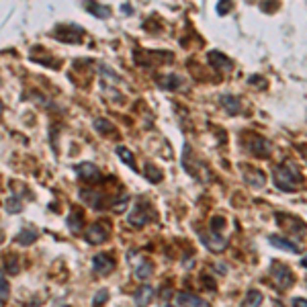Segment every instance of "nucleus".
I'll return each mask as SVG.
<instances>
[{"mask_svg": "<svg viewBox=\"0 0 307 307\" xmlns=\"http://www.w3.org/2000/svg\"><path fill=\"white\" fill-rule=\"evenodd\" d=\"M203 246L211 250V252H223L225 246H227V240L225 237H221L217 232H201L199 234Z\"/></svg>", "mask_w": 307, "mask_h": 307, "instance_id": "4", "label": "nucleus"}, {"mask_svg": "<svg viewBox=\"0 0 307 307\" xmlns=\"http://www.w3.org/2000/svg\"><path fill=\"white\" fill-rule=\"evenodd\" d=\"M268 242H270L272 246H277V248H281V250H285V252H291V254H299V252H301L299 244H295V242L287 240V237H283V236H270V237H268Z\"/></svg>", "mask_w": 307, "mask_h": 307, "instance_id": "12", "label": "nucleus"}, {"mask_svg": "<svg viewBox=\"0 0 307 307\" xmlns=\"http://www.w3.org/2000/svg\"><path fill=\"white\" fill-rule=\"evenodd\" d=\"M94 129L98 131V133H105V135H109V133H113L115 131V125H113L111 121H107L105 117H98V119H94Z\"/></svg>", "mask_w": 307, "mask_h": 307, "instance_id": "23", "label": "nucleus"}, {"mask_svg": "<svg viewBox=\"0 0 307 307\" xmlns=\"http://www.w3.org/2000/svg\"><path fill=\"white\" fill-rule=\"evenodd\" d=\"M6 272H10V275H17L19 272V258L15 256V254H10V256H6Z\"/></svg>", "mask_w": 307, "mask_h": 307, "instance_id": "26", "label": "nucleus"}, {"mask_svg": "<svg viewBox=\"0 0 307 307\" xmlns=\"http://www.w3.org/2000/svg\"><path fill=\"white\" fill-rule=\"evenodd\" d=\"M209 64L213 68H217V70H221V72H232V68H234L232 60L225 58L221 51H209Z\"/></svg>", "mask_w": 307, "mask_h": 307, "instance_id": "10", "label": "nucleus"}, {"mask_svg": "<svg viewBox=\"0 0 307 307\" xmlns=\"http://www.w3.org/2000/svg\"><path fill=\"white\" fill-rule=\"evenodd\" d=\"M152 272H154V264L150 262V260H140V262L135 264V277L142 279V281H145Z\"/></svg>", "mask_w": 307, "mask_h": 307, "instance_id": "18", "label": "nucleus"}, {"mask_svg": "<svg viewBox=\"0 0 307 307\" xmlns=\"http://www.w3.org/2000/svg\"><path fill=\"white\" fill-rule=\"evenodd\" d=\"M260 305H262V293L256 291V289H250L242 307H260Z\"/></svg>", "mask_w": 307, "mask_h": 307, "instance_id": "21", "label": "nucleus"}, {"mask_svg": "<svg viewBox=\"0 0 307 307\" xmlns=\"http://www.w3.org/2000/svg\"><path fill=\"white\" fill-rule=\"evenodd\" d=\"M244 178H246L248 185H252V187H256V189L264 187V183H266V176H264L262 170H254V168H252V170H246Z\"/></svg>", "mask_w": 307, "mask_h": 307, "instance_id": "14", "label": "nucleus"}, {"mask_svg": "<svg viewBox=\"0 0 307 307\" xmlns=\"http://www.w3.org/2000/svg\"><path fill=\"white\" fill-rule=\"evenodd\" d=\"M221 105H223V109L230 113V115H237L240 113V100H237L236 96H232V94H223L221 96Z\"/></svg>", "mask_w": 307, "mask_h": 307, "instance_id": "16", "label": "nucleus"}, {"mask_svg": "<svg viewBox=\"0 0 307 307\" xmlns=\"http://www.w3.org/2000/svg\"><path fill=\"white\" fill-rule=\"evenodd\" d=\"M93 268H94L96 275L107 277V275H111V272L115 270V258L105 254V252H100V254H96L93 258Z\"/></svg>", "mask_w": 307, "mask_h": 307, "instance_id": "5", "label": "nucleus"}, {"mask_svg": "<svg viewBox=\"0 0 307 307\" xmlns=\"http://www.w3.org/2000/svg\"><path fill=\"white\" fill-rule=\"evenodd\" d=\"M158 82H160V88H164V90H178L183 86V78L178 74H168V76L160 78Z\"/></svg>", "mask_w": 307, "mask_h": 307, "instance_id": "15", "label": "nucleus"}, {"mask_svg": "<svg viewBox=\"0 0 307 307\" xmlns=\"http://www.w3.org/2000/svg\"><path fill=\"white\" fill-rule=\"evenodd\" d=\"M10 297V285L8 281L4 279V275H0V305H4Z\"/></svg>", "mask_w": 307, "mask_h": 307, "instance_id": "25", "label": "nucleus"}, {"mask_svg": "<svg viewBox=\"0 0 307 307\" xmlns=\"http://www.w3.org/2000/svg\"><path fill=\"white\" fill-rule=\"evenodd\" d=\"M86 10L90 15H94L98 19H109L111 17V6H105V4H94V2H90L86 4Z\"/></svg>", "mask_w": 307, "mask_h": 307, "instance_id": "20", "label": "nucleus"}, {"mask_svg": "<svg viewBox=\"0 0 307 307\" xmlns=\"http://www.w3.org/2000/svg\"><path fill=\"white\" fill-rule=\"evenodd\" d=\"M80 199L86 205H90L93 209H105V201H102V199H105V195H102V192L84 189V190H80Z\"/></svg>", "mask_w": 307, "mask_h": 307, "instance_id": "9", "label": "nucleus"}, {"mask_svg": "<svg viewBox=\"0 0 307 307\" xmlns=\"http://www.w3.org/2000/svg\"><path fill=\"white\" fill-rule=\"evenodd\" d=\"M152 297H154V289L150 285H142L133 295V303L135 307H147L152 303Z\"/></svg>", "mask_w": 307, "mask_h": 307, "instance_id": "11", "label": "nucleus"}, {"mask_svg": "<svg viewBox=\"0 0 307 307\" xmlns=\"http://www.w3.org/2000/svg\"><path fill=\"white\" fill-rule=\"evenodd\" d=\"M35 240H37V232L33 230V227H25L23 232L17 234V244H21V246H29Z\"/></svg>", "mask_w": 307, "mask_h": 307, "instance_id": "17", "label": "nucleus"}, {"mask_svg": "<svg viewBox=\"0 0 307 307\" xmlns=\"http://www.w3.org/2000/svg\"><path fill=\"white\" fill-rule=\"evenodd\" d=\"M74 170H76V174L80 176L82 180H86V183H96V180L100 178V170H98V166L90 164V162H80V164H76Z\"/></svg>", "mask_w": 307, "mask_h": 307, "instance_id": "8", "label": "nucleus"}, {"mask_svg": "<svg viewBox=\"0 0 307 307\" xmlns=\"http://www.w3.org/2000/svg\"><path fill=\"white\" fill-rule=\"evenodd\" d=\"M223 223H225V219H223V217H215V219L211 221V227H213V232H215V230H219V227H221Z\"/></svg>", "mask_w": 307, "mask_h": 307, "instance_id": "30", "label": "nucleus"}, {"mask_svg": "<svg viewBox=\"0 0 307 307\" xmlns=\"http://www.w3.org/2000/svg\"><path fill=\"white\" fill-rule=\"evenodd\" d=\"M127 221H129V225H133V227H143L147 221H150V215H147V205L142 203V201L135 203L133 209H131V213L127 215Z\"/></svg>", "mask_w": 307, "mask_h": 307, "instance_id": "6", "label": "nucleus"}, {"mask_svg": "<svg viewBox=\"0 0 307 307\" xmlns=\"http://www.w3.org/2000/svg\"><path fill=\"white\" fill-rule=\"evenodd\" d=\"M232 10V2H219L217 4V15H225Z\"/></svg>", "mask_w": 307, "mask_h": 307, "instance_id": "29", "label": "nucleus"}, {"mask_svg": "<svg viewBox=\"0 0 307 307\" xmlns=\"http://www.w3.org/2000/svg\"><path fill=\"white\" fill-rule=\"evenodd\" d=\"M166 307H178V305H170V303H168V305H166Z\"/></svg>", "mask_w": 307, "mask_h": 307, "instance_id": "34", "label": "nucleus"}, {"mask_svg": "<svg viewBox=\"0 0 307 307\" xmlns=\"http://www.w3.org/2000/svg\"><path fill=\"white\" fill-rule=\"evenodd\" d=\"M109 236H111V227L109 223L105 221H100V223H93L88 227V230L84 232V240L88 244H93V246H98V244H105L109 240Z\"/></svg>", "mask_w": 307, "mask_h": 307, "instance_id": "2", "label": "nucleus"}, {"mask_svg": "<svg viewBox=\"0 0 307 307\" xmlns=\"http://www.w3.org/2000/svg\"><path fill=\"white\" fill-rule=\"evenodd\" d=\"M248 150L252 152L256 158H268L270 156V143L264 140V138H260V135H250L248 138Z\"/></svg>", "mask_w": 307, "mask_h": 307, "instance_id": "7", "label": "nucleus"}, {"mask_svg": "<svg viewBox=\"0 0 307 307\" xmlns=\"http://www.w3.org/2000/svg\"><path fill=\"white\" fill-rule=\"evenodd\" d=\"M270 272H272V279H275L277 287H279L281 291L291 289V285L295 283L291 268H289L287 264H283V262H275V264H272V270H270Z\"/></svg>", "mask_w": 307, "mask_h": 307, "instance_id": "3", "label": "nucleus"}, {"mask_svg": "<svg viewBox=\"0 0 307 307\" xmlns=\"http://www.w3.org/2000/svg\"><path fill=\"white\" fill-rule=\"evenodd\" d=\"M293 307H307V299H303V297H295V299H293Z\"/></svg>", "mask_w": 307, "mask_h": 307, "instance_id": "31", "label": "nucleus"}, {"mask_svg": "<svg viewBox=\"0 0 307 307\" xmlns=\"http://www.w3.org/2000/svg\"><path fill=\"white\" fill-rule=\"evenodd\" d=\"M2 240H4V236H2V234H0V242H2Z\"/></svg>", "mask_w": 307, "mask_h": 307, "instance_id": "33", "label": "nucleus"}, {"mask_svg": "<svg viewBox=\"0 0 307 307\" xmlns=\"http://www.w3.org/2000/svg\"><path fill=\"white\" fill-rule=\"evenodd\" d=\"M21 209H23V203L19 201V197L13 195V197L6 201V211H8V213H19Z\"/></svg>", "mask_w": 307, "mask_h": 307, "instance_id": "27", "label": "nucleus"}, {"mask_svg": "<svg viewBox=\"0 0 307 307\" xmlns=\"http://www.w3.org/2000/svg\"><path fill=\"white\" fill-rule=\"evenodd\" d=\"M176 305L178 307H209L201 297H197V295H192V293H178Z\"/></svg>", "mask_w": 307, "mask_h": 307, "instance_id": "13", "label": "nucleus"}, {"mask_svg": "<svg viewBox=\"0 0 307 307\" xmlns=\"http://www.w3.org/2000/svg\"><path fill=\"white\" fill-rule=\"evenodd\" d=\"M68 227H70L72 234H80L82 232V215L76 209H72V213L68 215Z\"/></svg>", "mask_w": 307, "mask_h": 307, "instance_id": "19", "label": "nucleus"}, {"mask_svg": "<svg viewBox=\"0 0 307 307\" xmlns=\"http://www.w3.org/2000/svg\"><path fill=\"white\" fill-rule=\"evenodd\" d=\"M303 183V176L297 168H295V164L287 162V164H283L275 170V185L277 189L281 190H285V192H293L295 189H299Z\"/></svg>", "mask_w": 307, "mask_h": 307, "instance_id": "1", "label": "nucleus"}, {"mask_svg": "<svg viewBox=\"0 0 307 307\" xmlns=\"http://www.w3.org/2000/svg\"><path fill=\"white\" fill-rule=\"evenodd\" d=\"M107 299H109V291H107V289H100V291L94 295L93 305H94V307H100V305H105V303H107Z\"/></svg>", "mask_w": 307, "mask_h": 307, "instance_id": "28", "label": "nucleus"}, {"mask_svg": "<svg viewBox=\"0 0 307 307\" xmlns=\"http://www.w3.org/2000/svg\"><path fill=\"white\" fill-rule=\"evenodd\" d=\"M121 10H123L125 15H131V13H133V8H131V6H127V4H123V6H121Z\"/></svg>", "mask_w": 307, "mask_h": 307, "instance_id": "32", "label": "nucleus"}, {"mask_svg": "<svg viewBox=\"0 0 307 307\" xmlns=\"http://www.w3.org/2000/svg\"><path fill=\"white\" fill-rule=\"evenodd\" d=\"M143 174H145V178L147 180H150V183H160V180H162V170L160 168H158V166H154V164H145V168H143Z\"/></svg>", "mask_w": 307, "mask_h": 307, "instance_id": "22", "label": "nucleus"}, {"mask_svg": "<svg viewBox=\"0 0 307 307\" xmlns=\"http://www.w3.org/2000/svg\"><path fill=\"white\" fill-rule=\"evenodd\" d=\"M115 152H117V156H119L121 160H123L125 164H127L129 168H135V158H133V154L127 150V147H125V145H117V147H115Z\"/></svg>", "mask_w": 307, "mask_h": 307, "instance_id": "24", "label": "nucleus"}]
</instances>
